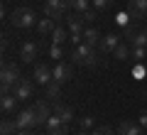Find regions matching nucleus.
<instances>
[{
	"mask_svg": "<svg viewBox=\"0 0 147 135\" xmlns=\"http://www.w3.org/2000/svg\"><path fill=\"white\" fill-rule=\"evenodd\" d=\"M79 15H81V20H84L86 25H88V22H93V20H96V15H98V10H96V7H88V10L79 12Z\"/></svg>",
	"mask_w": 147,
	"mask_h": 135,
	"instance_id": "nucleus-26",
	"label": "nucleus"
},
{
	"mask_svg": "<svg viewBox=\"0 0 147 135\" xmlns=\"http://www.w3.org/2000/svg\"><path fill=\"white\" fill-rule=\"evenodd\" d=\"M52 79H54V81H59V83L71 81V79H74V69H71V64H66V62L54 64V69H52Z\"/></svg>",
	"mask_w": 147,
	"mask_h": 135,
	"instance_id": "nucleus-7",
	"label": "nucleus"
},
{
	"mask_svg": "<svg viewBox=\"0 0 147 135\" xmlns=\"http://www.w3.org/2000/svg\"><path fill=\"white\" fill-rule=\"evenodd\" d=\"M71 59H74V64H84V66H96L100 62V57L93 52V47L86 44V42L71 47Z\"/></svg>",
	"mask_w": 147,
	"mask_h": 135,
	"instance_id": "nucleus-2",
	"label": "nucleus"
},
{
	"mask_svg": "<svg viewBox=\"0 0 147 135\" xmlns=\"http://www.w3.org/2000/svg\"><path fill=\"white\" fill-rule=\"evenodd\" d=\"M100 39H103V37H100V32L96 30V27H88V30H84V42H86V44H91V47H98Z\"/></svg>",
	"mask_w": 147,
	"mask_h": 135,
	"instance_id": "nucleus-19",
	"label": "nucleus"
},
{
	"mask_svg": "<svg viewBox=\"0 0 147 135\" xmlns=\"http://www.w3.org/2000/svg\"><path fill=\"white\" fill-rule=\"evenodd\" d=\"M120 37L118 35H113V32H110V35H105L103 39H100V44H98V49H100V54H113L115 52V47L118 44H120Z\"/></svg>",
	"mask_w": 147,
	"mask_h": 135,
	"instance_id": "nucleus-10",
	"label": "nucleus"
},
{
	"mask_svg": "<svg viewBox=\"0 0 147 135\" xmlns=\"http://www.w3.org/2000/svg\"><path fill=\"white\" fill-rule=\"evenodd\" d=\"M15 123H17V130H27V128H37V120H34V113L32 108H25L15 115Z\"/></svg>",
	"mask_w": 147,
	"mask_h": 135,
	"instance_id": "nucleus-8",
	"label": "nucleus"
},
{
	"mask_svg": "<svg viewBox=\"0 0 147 135\" xmlns=\"http://www.w3.org/2000/svg\"><path fill=\"white\" fill-rule=\"evenodd\" d=\"M54 115H57V118H61L64 123H71V120H74V111L69 108L66 103H59V101L54 103Z\"/></svg>",
	"mask_w": 147,
	"mask_h": 135,
	"instance_id": "nucleus-15",
	"label": "nucleus"
},
{
	"mask_svg": "<svg viewBox=\"0 0 147 135\" xmlns=\"http://www.w3.org/2000/svg\"><path fill=\"white\" fill-rule=\"evenodd\" d=\"M64 42H69V37H66V30L64 27H54V32H52V44H64Z\"/></svg>",
	"mask_w": 147,
	"mask_h": 135,
	"instance_id": "nucleus-22",
	"label": "nucleus"
},
{
	"mask_svg": "<svg viewBox=\"0 0 147 135\" xmlns=\"http://www.w3.org/2000/svg\"><path fill=\"white\" fill-rule=\"evenodd\" d=\"M84 25L86 22L81 20V15L79 17H66V27H69V32H71V35H84Z\"/></svg>",
	"mask_w": 147,
	"mask_h": 135,
	"instance_id": "nucleus-18",
	"label": "nucleus"
},
{
	"mask_svg": "<svg viewBox=\"0 0 147 135\" xmlns=\"http://www.w3.org/2000/svg\"><path fill=\"white\" fill-rule=\"evenodd\" d=\"M15 103H17V96L15 94H3V101H0L3 113H12V111H15Z\"/></svg>",
	"mask_w": 147,
	"mask_h": 135,
	"instance_id": "nucleus-20",
	"label": "nucleus"
},
{
	"mask_svg": "<svg viewBox=\"0 0 147 135\" xmlns=\"http://www.w3.org/2000/svg\"><path fill=\"white\" fill-rule=\"evenodd\" d=\"M81 128H93V118H91V115H84V118H81Z\"/></svg>",
	"mask_w": 147,
	"mask_h": 135,
	"instance_id": "nucleus-30",
	"label": "nucleus"
},
{
	"mask_svg": "<svg viewBox=\"0 0 147 135\" xmlns=\"http://www.w3.org/2000/svg\"><path fill=\"white\" fill-rule=\"evenodd\" d=\"M118 135H142V125L132 123V120H123L118 125Z\"/></svg>",
	"mask_w": 147,
	"mask_h": 135,
	"instance_id": "nucleus-14",
	"label": "nucleus"
},
{
	"mask_svg": "<svg viewBox=\"0 0 147 135\" xmlns=\"http://www.w3.org/2000/svg\"><path fill=\"white\" fill-rule=\"evenodd\" d=\"M132 57V47H130V42H120L115 47V52H113V59H118V62H125V59Z\"/></svg>",
	"mask_w": 147,
	"mask_h": 135,
	"instance_id": "nucleus-16",
	"label": "nucleus"
},
{
	"mask_svg": "<svg viewBox=\"0 0 147 135\" xmlns=\"http://www.w3.org/2000/svg\"><path fill=\"white\" fill-rule=\"evenodd\" d=\"M91 135H113V128H110V125H100V128L93 130Z\"/></svg>",
	"mask_w": 147,
	"mask_h": 135,
	"instance_id": "nucleus-29",
	"label": "nucleus"
},
{
	"mask_svg": "<svg viewBox=\"0 0 147 135\" xmlns=\"http://www.w3.org/2000/svg\"><path fill=\"white\" fill-rule=\"evenodd\" d=\"M71 10V0H44V15L52 20H66V12Z\"/></svg>",
	"mask_w": 147,
	"mask_h": 135,
	"instance_id": "nucleus-4",
	"label": "nucleus"
},
{
	"mask_svg": "<svg viewBox=\"0 0 147 135\" xmlns=\"http://www.w3.org/2000/svg\"><path fill=\"white\" fill-rule=\"evenodd\" d=\"M32 79H34V83H44V86H47V83L52 81V66H47V64H37Z\"/></svg>",
	"mask_w": 147,
	"mask_h": 135,
	"instance_id": "nucleus-11",
	"label": "nucleus"
},
{
	"mask_svg": "<svg viewBox=\"0 0 147 135\" xmlns=\"http://www.w3.org/2000/svg\"><path fill=\"white\" fill-rule=\"evenodd\" d=\"M54 27H57V20H52V17H47V15H44L42 20H37V32H39V35H52Z\"/></svg>",
	"mask_w": 147,
	"mask_h": 135,
	"instance_id": "nucleus-17",
	"label": "nucleus"
},
{
	"mask_svg": "<svg viewBox=\"0 0 147 135\" xmlns=\"http://www.w3.org/2000/svg\"><path fill=\"white\" fill-rule=\"evenodd\" d=\"M0 133H3V135H15L17 133V123H15V120H3V125H0Z\"/></svg>",
	"mask_w": 147,
	"mask_h": 135,
	"instance_id": "nucleus-23",
	"label": "nucleus"
},
{
	"mask_svg": "<svg viewBox=\"0 0 147 135\" xmlns=\"http://www.w3.org/2000/svg\"><path fill=\"white\" fill-rule=\"evenodd\" d=\"M49 57H52V59H61V57H64L61 44H52V47H49Z\"/></svg>",
	"mask_w": 147,
	"mask_h": 135,
	"instance_id": "nucleus-28",
	"label": "nucleus"
},
{
	"mask_svg": "<svg viewBox=\"0 0 147 135\" xmlns=\"http://www.w3.org/2000/svg\"><path fill=\"white\" fill-rule=\"evenodd\" d=\"M15 135H37V133H34V128H27V130H17Z\"/></svg>",
	"mask_w": 147,
	"mask_h": 135,
	"instance_id": "nucleus-31",
	"label": "nucleus"
},
{
	"mask_svg": "<svg viewBox=\"0 0 147 135\" xmlns=\"http://www.w3.org/2000/svg\"><path fill=\"white\" fill-rule=\"evenodd\" d=\"M91 3H93V7H96L98 12H103V10H108V7H113L115 0H91Z\"/></svg>",
	"mask_w": 147,
	"mask_h": 135,
	"instance_id": "nucleus-27",
	"label": "nucleus"
},
{
	"mask_svg": "<svg viewBox=\"0 0 147 135\" xmlns=\"http://www.w3.org/2000/svg\"><path fill=\"white\" fill-rule=\"evenodd\" d=\"M147 59V47H132V62H145Z\"/></svg>",
	"mask_w": 147,
	"mask_h": 135,
	"instance_id": "nucleus-25",
	"label": "nucleus"
},
{
	"mask_svg": "<svg viewBox=\"0 0 147 135\" xmlns=\"http://www.w3.org/2000/svg\"><path fill=\"white\" fill-rule=\"evenodd\" d=\"M10 22L17 27V30H27V27H34L37 15H34V10H32V7L22 5V7H15V10L10 12Z\"/></svg>",
	"mask_w": 147,
	"mask_h": 135,
	"instance_id": "nucleus-3",
	"label": "nucleus"
},
{
	"mask_svg": "<svg viewBox=\"0 0 147 135\" xmlns=\"http://www.w3.org/2000/svg\"><path fill=\"white\" fill-rule=\"evenodd\" d=\"M44 94H47V98H59V94H61V83L52 79V81L47 83V88H44Z\"/></svg>",
	"mask_w": 147,
	"mask_h": 135,
	"instance_id": "nucleus-21",
	"label": "nucleus"
},
{
	"mask_svg": "<svg viewBox=\"0 0 147 135\" xmlns=\"http://www.w3.org/2000/svg\"><path fill=\"white\" fill-rule=\"evenodd\" d=\"M32 113H34L37 125H47V120L54 115V106L49 103V101H37V103L32 106Z\"/></svg>",
	"mask_w": 147,
	"mask_h": 135,
	"instance_id": "nucleus-5",
	"label": "nucleus"
},
{
	"mask_svg": "<svg viewBox=\"0 0 147 135\" xmlns=\"http://www.w3.org/2000/svg\"><path fill=\"white\" fill-rule=\"evenodd\" d=\"M32 91H34V86H32L30 79H22V81L15 86V96H17V101H30V98H32Z\"/></svg>",
	"mask_w": 147,
	"mask_h": 135,
	"instance_id": "nucleus-12",
	"label": "nucleus"
},
{
	"mask_svg": "<svg viewBox=\"0 0 147 135\" xmlns=\"http://www.w3.org/2000/svg\"><path fill=\"white\" fill-rule=\"evenodd\" d=\"M127 17L132 22L147 20V0H130L127 3Z\"/></svg>",
	"mask_w": 147,
	"mask_h": 135,
	"instance_id": "nucleus-6",
	"label": "nucleus"
},
{
	"mask_svg": "<svg viewBox=\"0 0 147 135\" xmlns=\"http://www.w3.org/2000/svg\"><path fill=\"white\" fill-rule=\"evenodd\" d=\"M20 59L25 64H32L37 59V44L34 42H22V47H20Z\"/></svg>",
	"mask_w": 147,
	"mask_h": 135,
	"instance_id": "nucleus-13",
	"label": "nucleus"
},
{
	"mask_svg": "<svg viewBox=\"0 0 147 135\" xmlns=\"http://www.w3.org/2000/svg\"><path fill=\"white\" fill-rule=\"evenodd\" d=\"M91 7V0H71V10L74 12H84Z\"/></svg>",
	"mask_w": 147,
	"mask_h": 135,
	"instance_id": "nucleus-24",
	"label": "nucleus"
},
{
	"mask_svg": "<svg viewBox=\"0 0 147 135\" xmlns=\"http://www.w3.org/2000/svg\"><path fill=\"white\" fill-rule=\"evenodd\" d=\"M66 125H69V123H64L61 118L52 115V118L47 120V125H44V128H47V135H66V133H69Z\"/></svg>",
	"mask_w": 147,
	"mask_h": 135,
	"instance_id": "nucleus-9",
	"label": "nucleus"
},
{
	"mask_svg": "<svg viewBox=\"0 0 147 135\" xmlns=\"http://www.w3.org/2000/svg\"><path fill=\"white\" fill-rule=\"evenodd\" d=\"M20 81H22L20 66L12 64V62H5L3 64V71H0V91L3 94H10V88H15Z\"/></svg>",
	"mask_w": 147,
	"mask_h": 135,
	"instance_id": "nucleus-1",
	"label": "nucleus"
},
{
	"mask_svg": "<svg viewBox=\"0 0 147 135\" xmlns=\"http://www.w3.org/2000/svg\"><path fill=\"white\" fill-rule=\"evenodd\" d=\"M76 135H88V133H86V130H79V133H76Z\"/></svg>",
	"mask_w": 147,
	"mask_h": 135,
	"instance_id": "nucleus-33",
	"label": "nucleus"
},
{
	"mask_svg": "<svg viewBox=\"0 0 147 135\" xmlns=\"http://www.w3.org/2000/svg\"><path fill=\"white\" fill-rule=\"evenodd\" d=\"M137 123H140L142 128H147V113H142V115H140V120H137Z\"/></svg>",
	"mask_w": 147,
	"mask_h": 135,
	"instance_id": "nucleus-32",
	"label": "nucleus"
}]
</instances>
